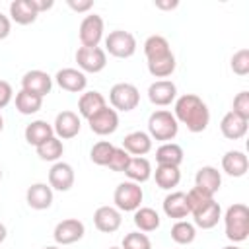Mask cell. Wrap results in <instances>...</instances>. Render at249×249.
Segmentation results:
<instances>
[{"mask_svg":"<svg viewBox=\"0 0 249 249\" xmlns=\"http://www.w3.org/2000/svg\"><path fill=\"white\" fill-rule=\"evenodd\" d=\"M173 111H175L173 113L175 121L185 124L187 130H191V132H202L210 123V111H208L206 103L195 93L181 95L175 101Z\"/></svg>","mask_w":249,"mask_h":249,"instance_id":"6da1fadb","label":"cell"},{"mask_svg":"<svg viewBox=\"0 0 249 249\" xmlns=\"http://www.w3.org/2000/svg\"><path fill=\"white\" fill-rule=\"evenodd\" d=\"M226 237L233 243L245 241L249 235V208L243 202L231 204L224 214Z\"/></svg>","mask_w":249,"mask_h":249,"instance_id":"7a4b0ae2","label":"cell"},{"mask_svg":"<svg viewBox=\"0 0 249 249\" xmlns=\"http://www.w3.org/2000/svg\"><path fill=\"white\" fill-rule=\"evenodd\" d=\"M177 132H179V123L175 121L171 111L160 109V111H154L150 115V119H148L150 138L160 140V142H169L177 136Z\"/></svg>","mask_w":249,"mask_h":249,"instance_id":"3957f363","label":"cell"},{"mask_svg":"<svg viewBox=\"0 0 249 249\" xmlns=\"http://www.w3.org/2000/svg\"><path fill=\"white\" fill-rule=\"evenodd\" d=\"M142 198H144L142 187L138 183H134V181L119 183V187L115 189V195H113L115 208L121 210V212H134V210H138L140 204H142Z\"/></svg>","mask_w":249,"mask_h":249,"instance_id":"277c9868","label":"cell"},{"mask_svg":"<svg viewBox=\"0 0 249 249\" xmlns=\"http://www.w3.org/2000/svg\"><path fill=\"white\" fill-rule=\"evenodd\" d=\"M109 101L113 105L115 111H132L138 107L140 103V91L134 84H128V82H121V84H115L109 91Z\"/></svg>","mask_w":249,"mask_h":249,"instance_id":"5b68a950","label":"cell"},{"mask_svg":"<svg viewBox=\"0 0 249 249\" xmlns=\"http://www.w3.org/2000/svg\"><path fill=\"white\" fill-rule=\"evenodd\" d=\"M105 51L117 58H128L136 53V39L130 31L115 29L105 37Z\"/></svg>","mask_w":249,"mask_h":249,"instance_id":"8992f818","label":"cell"},{"mask_svg":"<svg viewBox=\"0 0 249 249\" xmlns=\"http://www.w3.org/2000/svg\"><path fill=\"white\" fill-rule=\"evenodd\" d=\"M76 62L82 72H101L107 66V54L101 47H80L76 51Z\"/></svg>","mask_w":249,"mask_h":249,"instance_id":"52a82bcc","label":"cell"},{"mask_svg":"<svg viewBox=\"0 0 249 249\" xmlns=\"http://www.w3.org/2000/svg\"><path fill=\"white\" fill-rule=\"evenodd\" d=\"M84 233H86V228L78 218H66L56 224L53 237L58 245H70V243L80 241L84 237Z\"/></svg>","mask_w":249,"mask_h":249,"instance_id":"ba28073f","label":"cell"},{"mask_svg":"<svg viewBox=\"0 0 249 249\" xmlns=\"http://www.w3.org/2000/svg\"><path fill=\"white\" fill-rule=\"evenodd\" d=\"M80 43L82 47H97L103 37V18L97 14H89L80 23Z\"/></svg>","mask_w":249,"mask_h":249,"instance_id":"9c48e42d","label":"cell"},{"mask_svg":"<svg viewBox=\"0 0 249 249\" xmlns=\"http://www.w3.org/2000/svg\"><path fill=\"white\" fill-rule=\"evenodd\" d=\"M88 124L91 128V132L99 134V136H107V134H113L119 126V115L115 109H109V107H103L101 111H97L93 117L88 119Z\"/></svg>","mask_w":249,"mask_h":249,"instance_id":"30bf717a","label":"cell"},{"mask_svg":"<svg viewBox=\"0 0 249 249\" xmlns=\"http://www.w3.org/2000/svg\"><path fill=\"white\" fill-rule=\"evenodd\" d=\"M51 88H53V78L43 70H29L21 78V89L35 93L39 97H45L47 93H51Z\"/></svg>","mask_w":249,"mask_h":249,"instance_id":"8fae6325","label":"cell"},{"mask_svg":"<svg viewBox=\"0 0 249 249\" xmlns=\"http://www.w3.org/2000/svg\"><path fill=\"white\" fill-rule=\"evenodd\" d=\"M82 128V123H80V117L74 113V111H62L56 115L54 119V124H53V130L56 134L58 140H70L74 138Z\"/></svg>","mask_w":249,"mask_h":249,"instance_id":"7c38bea8","label":"cell"},{"mask_svg":"<svg viewBox=\"0 0 249 249\" xmlns=\"http://www.w3.org/2000/svg\"><path fill=\"white\" fill-rule=\"evenodd\" d=\"M175 97H177V86L169 80H156L148 88V99L158 107L171 105Z\"/></svg>","mask_w":249,"mask_h":249,"instance_id":"4fadbf2b","label":"cell"},{"mask_svg":"<svg viewBox=\"0 0 249 249\" xmlns=\"http://www.w3.org/2000/svg\"><path fill=\"white\" fill-rule=\"evenodd\" d=\"M93 224L99 231L103 233H113L121 228L123 224V216L121 210H117L115 206H99L93 212Z\"/></svg>","mask_w":249,"mask_h":249,"instance_id":"5bb4252c","label":"cell"},{"mask_svg":"<svg viewBox=\"0 0 249 249\" xmlns=\"http://www.w3.org/2000/svg\"><path fill=\"white\" fill-rule=\"evenodd\" d=\"M54 80H56V84H58L62 89H66V91H70V93H80V91H84L86 86H88L86 74H84L82 70H78V68H62V70L56 72Z\"/></svg>","mask_w":249,"mask_h":249,"instance_id":"9a60e30c","label":"cell"},{"mask_svg":"<svg viewBox=\"0 0 249 249\" xmlns=\"http://www.w3.org/2000/svg\"><path fill=\"white\" fill-rule=\"evenodd\" d=\"M74 185V169L66 161H56L49 171V187L54 191H68Z\"/></svg>","mask_w":249,"mask_h":249,"instance_id":"2e32d148","label":"cell"},{"mask_svg":"<svg viewBox=\"0 0 249 249\" xmlns=\"http://www.w3.org/2000/svg\"><path fill=\"white\" fill-rule=\"evenodd\" d=\"M220 185H222V175L216 167L212 165H204L196 171L195 175V187H198L200 191L208 193L210 196H214L218 191H220Z\"/></svg>","mask_w":249,"mask_h":249,"instance_id":"e0dca14e","label":"cell"},{"mask_svg":"<svg viewBox=\"0 0 249 249\" xmlns=\"http://www.w3.org/2000/svg\"><path fill=\"white\" fill-rule=\"evenodd\" d=\"M25 200L33 210H45L53 204V189L47 183H33L25 193Z\"/></svg>","mask_w":249,"mask_h":249,"instance_id":"ac0fdd59","label":"cell"},{"mask_svg":"<svg viewBox=\"0 0 249 249\" xmlns=\"http://www.w3.org/2000/svg\"><path fill=\"white\" fill-rule=\"evenodd\" d=\"M163 212L167 218H173V220H183L187 218L191 212H189V204H187V195L183 191H175V193H169L165 198H163Z\"/></svg>","mask_w":249,"mask_h":249,"instance_id":"d6986e66","label":"cell"},{"mask_svg":"<svg viewBox=\"0 0 249 249\" xmlns=\"http://www.w3.org/2000/svg\"><path fill=\"white\" fill-rule=\"evenodd\" d=\"M249 121H245V119H241V117H237L235 113H226L224 117H222V121H220V130H222V134L228 138V140H239V138H243L245 134H247V128H249V124H247Z\"/></svg>","mask_w":249,"mask_h":249,"instance_id":"ffe728a7","label":"cell"},{"mask_svg":"<svg viewBox=\"0 0 249 249\" xmlns=\"http://www.w3.org/2000/svg\"><path fill=\"white\" fill-rule=\"evenodd\" d=\"M222 169L230 177H243L249 169V160L241 150H230L222 158Z\"/></svg>","mask_w":249,"mask_h":249,"instance_id":"44dd1931","label":"cell"},{"mask_svg":"<svg viewBox=\"0 0 249 249\" xmlns=\"http://www.w3.org/2000/svg\"><path fill=\"white\" fill-rule=\"evenodd\" d=\"M123 150L132 154V156H146L152 150V138L148 132L142 130H134L130 134L124 136L123 140Z\"/></svg>","mask_w":249,"mask_h":249,"instance_id":"7402d4cb","label":"cell"},{"mask_svg":"<svg viewBox=\"0 0 249 249\" xmlns=\"http://www.w3.org/2000/svg\"><path fill=\"white\" fill-rule=\"evenodd\" d=\"M222 218V208L216 200H210L206 206H202L200 210L193 212V220H195V226L196 228H202V230H210L218 224V220Z\"/></svg>","mask_w":249,"mask_h":249,"instance_id":"603a6c76","label":"cell"},{"mask_svg":"<svg viewBox=\"0 0 249 249\" xmlns=\"http://www.w3.org/2000/svg\"><path fill=\"white\" fill-rule=\"evenodd\" d=\"M103 107H107V101L105 97L99 93V91H86L80 95L78 99V111L84 119H89L93 117L97 111H101Z\"/></svg>","mask_w":249,"mask_h":249,"instance_id":"cb8c5ba5","label":"cell"},{"mask_svg":"<svg viewBox=\"0 0 249 249\" xmlns=\"http://www.w3.org/2000/svg\"><path fill=\"white\" fill-rule=\"evenodd\" d=\"M53 136H54L53 124H49L47 121H33L31 124L25 126V140L35 148L41 146L43 142H47Z\"/></svg>","mask_w":249,"mask_h":249,"instance_id":"d4e9b609","label":"cell"},{"mask_svg":"<svg viewBox=\"0 0 249 249\" xmlns=\"http://www.w3.org/2000/svg\"><path fill=\"white\" fill-rule=\"evenodd\" d=\"M10 16H12V19H14L16 23H19V25H29V23H33V21L37 19L39 14L35 12L31 0H14V2L10 4Z\"/></svg>","mask_w":249,"mask_h":249,"instance_id":"484cf974","label":"cell"},{"mask_svg":"<svg viewBox=\"0 0 249 249\" xmlns=\"http://www.w3.org/2000/svg\"><path fill=\"white\" fill-rule=\"evenodd\" d=\"M183 148L175 142H163L158 150H156V161L158 165H175L179 167V163L183 161Z\"/></svg>","mask_w":249,"mask_h":249,"instance_id":"4316f807","label":"cell"},{"mask_svg":"<svg viewBox=\"0 0 249 249\" xmlns=\"http://www.w3.org/2000/svg\"><path fill=\"white\" fill-rule=\"evenodd\" d=\"M124 175L130 179V181H134V183H144V181H148L150 177H152V165H150V161L146 160V158H142V156H136V158H130V161H128V165H126V169H124Z\"/></svg>","mask_w":249,"mask_h":249,"instance_id":"83f0119b","label":"cell"},{"mask_svg":"<svg viewBox=\"0 0 249 249\" xmlns=\"http://www.w3.org/2000/svg\"><path fill=\"white\" fill-rule=\"evenodd\" d=\"M154 179H156V185L163 191H171L173 187L179 185L181 181V171L179 167L175 165H158L156 171H154Z\"/></svg>","mask_w":249,"mask_h":249,"instance_id":"f1b7e54d","label":"cell"},{"mask_svg":"<svg viewBox=\"0 0 249 249\" xmlns=\"http://www.w3.org/2000/svg\"><path fill=\"white\" fill-rule=\"evenodd\" d=\"M144 54H146V60H148V62L171 54V49H169L167 39L161 37V35H150V37L144 41Z\"/></svg>","mask_w":249,"mask_h":249,"instance_id":"f546056e","label":"cell"},{"mask_svg":"<svg viewBox=\"0 0 249 249\" xmlns=\"http://www.w3.org/2000/svg\"><path fill=\"white\" fill-rule=\"evenodd\" d=\"M134 226L140 231H154L160 228V214L150 206H140L134 210Z\"/></svg>","mask_w":249,"mask_h":249,"instance_id":"4dcf8cb0","label":"cell"},{"mask_svg":"<svg viewBox=\"0 0 249 249\" xmlns=\"http://www.w3.org/2000/svg\"><path fill=\"white\" fill-rule=\"evenodd\" d=\"M41 105H43V97H39L35 93H29L25 89H19L16 93V109L21 115H33L41 109Z\"/></svg>","mask_w":249,"mask_h":249,"instance_id":"1f68e13d","label":"cell"},{"mask_svg":"<svg viewBox=\"0 0 249 249\" xmlns=\"http://www.w3.org/2000/svg\"><path fill=\"white\" fill-rule=\"evenodd\" d=\"M196 237V228L195 224L187 222V220H177L171 228V239L179 245H189L193 243Z\"/></svg>","mask_w":249,"mask_h":249,"instance_id":"d6a6232c","label":"cell"},{"mask_svg":"<svg viewBox=\"0 0 249 249\" xmlns=\"http://www.w3.org/2000/svg\"><path fill=\"white\" fill-rule=\"evenodd\" d=\"M64 152V146H62V140H58L56 136L49 138L47 142H43L41 146H37V156L45 161H58V158L62 156Z\"/></svg>","mask_w":249,"mask_h":249,"instance_id":"836d02e7","label":"cell"},{"mask_svg":"<svg viewBox=\"0 0 249 249\" xmlns=\"http://www.w3.org/2000/svg\"><path fill=\"white\" fill-rule=\"evenodd\" d=\"M175 70V56L173 53L163 56V58H158V60H150L148 62V72L154 76V78H167L171 76Z\"/></svg>","mask_w":249,"mask_h":249,"instance_id":"e575fe53","label":"cell"},{"mask_svg":"<svg viewBox=\"0 0 249 249\" xmlns=\"http://www.w3.org/2000/svg\"><path fill=\"white\" fill-rule=\"evenodd\" d=\"M113 150H115V146H113L111 142L99 140V142L93 144V148H91V152H89V158H91V161H93L95 165H107L109 160H111Z\"/></svg>","mask_w":249,"mask_h":249,"instance_id":"d590c367","label":"cell"},{"mask_svg":"<svg viewBox=\"0 0 249 249\" xmlns=\"http://www.w3.org/2000/svg\"><path fill=\"white\" fill-rule=\"evenodd\" d=\"M187 195V204H189V212L193 214V212H196V210H200L202 206H206L210 200H214V196H210L208 193H204V191H200L198 187H193L189 193H185Z\"/></svg>","mask_w":249,"mask_h":249,"instance_id":"8d00e7d4","label":"cell"},{"mask_svg":"<svg viewBox=\"0 0 249 249\" xmlns=\"http://www.w3.org/2000/svg\"><path fill=\"white\" fill-rule=\"evenodd\" d=\"M121 249H152V241L148 239L146 233L130 231L123 237V247Z\"/></svg>","mask_w":249,"mask_h":249,"instance_id":"74e56055","label":"cell"},{"mask_svg":"<svg viewBox=\"0 0 249 249\" xmlns=\"http://www.w3.org/2000/svg\"><path fill=\"white\" fill-rule=\"evenodd\" d=\"M231 70L237 76H247L249 74V49H239L231 56Z\"/></svg>","mask_w":249,"mask_h":249,"instance_id":"f35d334b","label":"cell"},{"mask_svg":"<svg viewBox=\"0 0 249 249\" xmlns=\"http://www.w3.org/2000/svg\"><path fill=\"white\" fill-rule=\"evenodd\" d=\"M128 161H130V154H128V152H124L123 148H115V150H113V154H111V160H109L107 167H109L111 171L124 173V169H126Z\"/></svg>","mask_w":249,"mask_h":249,"instance_id":"ab89813d","label":"cell"},{"mask_svg":"<svg viewBox=\"0 0 249 249\" xmlns=\"http://www.w3.org/2000/svg\"><path fill=\"white\" fill-rule=\"evenodd\" d=\"M231 113H235L237 117L249 121V91H239L233 97V109Z\"/></svg>","mask_w":249,"mask_h":249,"instance_id":"60d3db41","label":"cell"},{"mask_svg":"<svg viewBox=\"0 0 249 249\" xmlns=\"http://www.w3.org/2000/svg\"><path fill=\"white\" fill-rule=\"evenodd\" d=\"M12 95H14L12 86L6 80H0V109H4L12 101Z\"/></svg>","mask_w":249,"mask_h":249,"instance_id":"b9f144b4","label":"cell"},{"mask_svg":"<svg viewBox=\"0 0 249 249\" xmlns=\"http://www.w3.org/2000/svg\"><path fill=\"white\" fill-rule=\"evenodd\" d=\"M66 4H68L70 10H74V12H78V14L88 12V10L93 8V2H91V0H78V2H76V0H68Z\"/></svg>","mask_w":249,"mask_h":249,"instance_id":"7bdbcfd3","label":"cell"},{"mask_svg":"<svg viewBox=\"0 0 249 249\" xmlns=\"http://www.w3.org/2000/svg\"><path fill=\"white\" fill-rule=\"evenodd\" d=\"M10 29H12L10 18H8V16H4V14L0 12V41H2V39H6V37L10 35Z\"/></svg>","mask_w":249,"mask_h":249,"instance_id":"ee69618b","label":"cell"},{"mask_svg":"<svg viewBox=\"0 0 249 249\" xmlns=\"http://www.w3.org/2000/svg\"><path fill=\"white\" fill-rule=\"evenodd\" d=\"M31 4H33V8H35V12L41 14V12L51 10L54 2H53V0H31Z\"/></svg>","mask_w":249,"mask_h":249,"instance_id":"f6af8a7d","label":"cell"},{"mask_svg":"<svg viewBox=\"0 0 249 249\" xmlns=\"http://www.w3.org/2000/svg\"><path fill=\"white\" fill-rule=\"evenodd\" d=\"M154 4H156V8H160V10H173V8L179 6L177 0H173V2H161V0H156Z\"/></svg>","mask_w":249,"mask_h":249,"instance_id":"bcb514c9","label":"cell"},{"mask_svg":"<svg viewBox=\"0 0 249 249\" xmlns=\"http://www.w3.org/2000/svg\"><path fill=\"white\" fill-rule=\"evenodd\" d=\"M6 235H8V230H6V226L0 222V243L6 239Z\"/></svg>","mask_w":249,"mask_h":249,"instance_id":"7dc6e473","label":"cell"},{"mask_svg":"<svg viewBox=\"0 0 249 249\" xmlns=\"http://www.w3.org/2000/svg\"><path fill=\"white\" fill-rule=\"evenodd\" d=\"M4 130V119H2V115H0V132Z\"/></svg>","mask_w":249,"mask_h":249,"instance_id":"c3c4849f","label":"cell"},{"mask_svg":"<svg viewBox=\"0 0 249 249\" xmlns=\"http://www.w3.org/2000/svg\"><path fill=\"white\" fill-rule=\"evenodd\" d=\"M224 249H241V247H237V245H228V247H224Z\"/></svg>","mask_w":249,"mask_h":249,"instance_id":"681fc988","label":"cell"},{"mask_svg":"<svg viewBox=\"0 0 249 249\" xmlns=\"http://www.w3.org/2000/svg\"><path fill=\"white\" fill-rule=\"evenodd\" d=\"M45 249H60V247H56V245H49V247H45Z\"/></svg>","mask_w":249,"mask_h":249,"instance_id":"f907efd6","label":"cell"},{"mask_svg":"<svg viewBox=\"0 0 249 249\" xmlns=\"http://www.w3.org/2000/svg\"><path fill=\"white\" fill-rule=\"evenodd\" d=\"M109 249H121V247H109Z\"/></svg>","mask_w":249,"mask_h":249,"instance_id":"816d5d0a","label":"cell"},{"mask_svg":"<svg viewBox=\"0 0 249 249\" xmlns=\"http://www.w3.org/2000/svg\"><path fill=\"white\" fill-rule=\"evenodd\" d=\"M0 179H2V169H0Z\"/></svg>","mask_w":249,"mask_h":249,"instance_id":"f5cc1de1","label":"cell"}]
</instances>
